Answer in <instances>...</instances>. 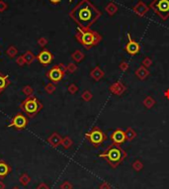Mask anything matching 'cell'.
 I'll return each mask as SVG.
<instances>
[{
    "instance_id": "cell-1",
    "label": "cell",
    "mask_w": 169,
    "mask_h": 189,
    "mask_svg": "<svg viewBox=\"0 0 169 189\" xmlns=\"http://www.w3.org/2000/svg\"><path fill=\"white\" fill-rule=\"evenodd\" d=\"M69 17L80 29L88 30L101 17V12L89 0H81L70 10Z\"/></svg>"
},
{
    "instance_id": "cell-2",
    "label": "cell",
    "mask_w": 169,
    "mask_h": 189,
    "mask_svg": "<svg viewBox=\"0 0 169 189\" xmlns=\"http://www.w3.org/2000/svg\"><path fill=\"white\" fill-rule=\"evenodd\" d=\"M75 38L82 46L86 49H90L91 47L97 46L102 41V36L98 32L93 30H82L80 28H77Z\"/></svg>"
},
{
    "instance_id": "cell-3",
    "label": "cell",
    "mask_w": 169,
    "mask_h": 189,
    "mask_svg": "<svg viewBox=\"0 0 169 189\" xmlns=\"http://www.w3.org/2000/svg\"><path fill=\"white\" fill-rule=\"evenodd\" d=\"M149 9L152 10L162 21L169 18V0H152L149 4Z\"/></svg>"
},
{
    "instance_id": "cell-4",
    "label": "cell",
    "mask_w": 169,
    "mask_h": 189,
    "mask_svg": "<svg viewBox=\"0 0 169 189\" xmlns=\"http://www.w3.org/2000/svg\"><path fill=\"white\" fill-rule=\"evenodd\" d=\"M22 110L29 116H34L42 108V104L36 97H28L21 105Z\"/></svg>"
},
{
    "instance_id": "cell-5",
    "label": "cell",
    "mask_w": 169,
    "mask_h": 189,
    "mask_svg": "<svg viewBox=\"0 0 169 189\" xmlns=\"http://www.w3.org/2000/svg\"><path fill=\"white\" fill-rule=\"evenodd\" d=\"M125 156L126 153L122 149L118 148V146H111L101 156L106 157L112 164H118L121 160H123Z\"/></svg>"
},
{
    "instance_id": "cell-6",
    "label": "cell",
    "mask_w": 169,
    "mask_h": 189,
    "mask_svg": "<svg viewBox=\"0 0 169 189\" xmlns=\"http://www.w3.org/2000/svg\"><path fill=\"white\" fill-rule=\"evenodd\" d=\"M86 137L90 141V143L93 146H99L105 141V135L98 127H94L92 130L86 135Z\"/></svg>"
},
{
    "instance_id": "cell-7",
    "label": "cell",
    "mask_w": 169,
    "mask_h": 189,
    "mask_svg": "<svg viewBox=\"0 0 169 189\" xmlns=\"http://www.w3.org/2000/svg\"><path fill=\"white\" fill-rule=\"evenodd\" d=\"M64 75L63 69L61 68V65H56L53 68L50 69V71L48 72V77L53 82H58L63 79Z\"/></svg>"
},
{
    "instance_id": "cell-8",
    "label": "cell",
    "mask_w": 169,
    "mask_h": 189,
    "mask_svg": "<svg viewBox=\"0 0 169 189\" xmlns=\"http://www.w3.org/2000/svg\"><path fill=\"white\" fill-rule=\"evenodd\" d=\"M27 123H28V120H27L25 115L19 113L12 119V122L8 125V127L9 128L14 127L16 129H24L27 126Z\"/></svg>"
},
{
    "instance_id": "cell-9",
    "label": "cell",
    "mask_w": 169,
    "mask_h": 189,
    "mask_svg": "<svg viewBox=\"0 0 169 189\" xmlns=\"http://www.w3.org/2000/svg\"><path fill=\"white\" fill-rule=\"evenodd\" d=\"M128 38H129V42L127 43L126 45V51L129 55H134L137 54H139L140 51V44L137 43V42L132 40V38H131V35L128 34Z\"/></svg>"
},
{
    "instance_id": "cell-10",
    "label": "cell",
    "mask_w": 169,
    "mask_h": 189,
    "mask_svg": "<svg viewBox=\"0 0 169 189\" xmlns=\"http://www.w3.org/2000/svg\"><path fill=\"white\" fill-rule=\"evenodd\" d=\"M111 139L115 145H121V143H123L127 140L126 132L121 130V129H117L116 131H114L112 133Z\"/></svg>"
},
{
    "instance_id": "cell-11",
    "label": "cell",
    "mask_w": 169,
    "mask_h": 189,
    "mask_svg": "<svg viewBox=\"0 0 169 189\" xmlns=\"http://www.w3.org/2000/svg\"><path fill=\"white\" fill-rule=\"evenodd\" d=\"M133 10H134V12L136 13L137 16L143 17L148 12V10H149V7H148L143 1H141V0H140V1H139L136 5L134 6Z\"/></svg>"
},
{
    "instance_id": "cell-12",
    "label": "cell",
    "mask_w": 169,
    "mask_h": 189,
    "mask_svg": "<svg viewBox=\"0 0 169 189\" xmlns=\"http://www.w3.org/2000/svg\"><path fill=\"white\" fill-rule=\"evenodd\" d=\"M37 58L43 65H47L51 64V61H53V55H51L48 50H44L40 52Z\"/></svg>"
},
{
    "instance_id": "cell-13",
    "label": "cell",
    "mask_w": 169,
    "mask_h": 189,
    "mask_svg": "<svg viewBox=\"0 0 169 189\" xmlns=\"http://www.w3.org/2000/svg\"><path fill=\"white\" fill-rule=\"evenodd\" d=\"M125 90H126V86L121 81H117L110 86V91L113 94H116V95H122L125 92Z\"/></svg>"
},
{
    "instance_id": "cell-14",
    "label": "cell",
    "mask_w": 169,
    "mask_h": 189,
    "mask_svg": "<svg viewBox=\"0 0 169 189\" xmlns=\"http://www.w3.org/2000/svg\"><path fill=\"white\" fill-rule=\"evenodd\" d=\"M136 75L139 79L144 80L148 75H149V71H148V69L146 68H144L143 65H141L140 68H139L136 71Z\"/></svg>"
},
{
    "instance_id": "cell-15",
    "label": "cell",
    "mask_w": 169,
    "mask_h": 189,
    "mask_svg": "<svg viewBox=\"0 0 169 189\" xmlns=\"http://www.w3.org/2000/svg\"><path fill=\"white\" fill-rule=\"evenodd\" d=\"M90 76L91 77L94 79V80H100L101 79L103 76H104V71H102L101 68H95L94 69H93V71H91V73H90Z\"/></svg>"
},
{
    "instance_id": "cell-16",
    "label": "cell",
    "mask_w": 169,
    "mask_h": 189,
    "mask_svg": "<svg viewBox=\"0 0 169 189\" xmlns=\"http://www.w3.org/2000/svg\"><path fill=\"white\" fill-rule=\"evenodd\" d=\"M105 10L110 16H114L117 13V11H118V5L114 2H110L105 7Z\"/></svg>"
},
{
    "instance_id": "cell-17",
    "label": "cell",
    "mask_w": 169,
    "mask_h": 189,
    "mask_svg": "<svg viewBox=\"0 0 169 189\" xmlns=\"http://www.w3.org/2000/svg\"><path fill=\"white\" fill-rule=\"evenodd\" d=\"M8 76L7 75H2L0 73V91L5 89L8 85Z\"/></svg>"
},
{
    "instance_id": "cell-18",
    "label": "cell",
    "mask_w": 169,
    "mask_h": 189,
    "mask_svg": "<svg viewBox=\"0 0 169 189\" xmlns=\"http://www.w3.org/2000/svg\"><path fill=\"white\" fill-rule=\"evenodd\" d=\"M154 103H155L154 99H152V98H151L150 96L146 97V99L143 100V104H144V106H146V108H151V107H153V106H154Z\"/></svg>"
},
{
    "instance_id": "cell-19",
    "label": "cell",
    "mask_w": 169,
    "mask_h": 189,
    "mask_svg": "<svg viewBox=\"0 0 169 189\" xmlns=\"http://www.w3.org/2000/svg\"><path fill=\"white\" fill-rule=\"evenodd\" d=\"M126 135H127V140H129V141H131V140H133L134 137H136V132H134L132 128H129L127 129L126 131Z\"/></svg>"
},
{
    "instance_id": "cell-20",
    "label": "cell",
    "mask_w": 169,
    "mask_h": 189,
    "mask_svg": "<svg viewBox=\"0 0 169 189\" xmlns=\"http://www.w3.org/2000/svg\"><path fill=\"white\" fill-rule=\"evenodd\" d=\"M8 171V167L3 163H0V175H5Z\"/></svg>"
},
{
    "instance_id": "cell-21",
    "label": "cell",
    "mask_w": 169,
    "mask_h": 189,
    "mask_svg": "<svg viewBox=\"0 0 169 189\" xmlns=\"http://www.w3.org/2000/svg\"><path fill=\"white\" fill-rule=\"evenodd\" d=\"M73 58L76 59L77 61H81V59L83 58V54H82L81 52H79V51L75 52V54H73Z\"/></svg>"
},
{
    "instance_id": "cell-22",
    "label": "cell",
    "mask_w": 169,
    "mask_h": 189,
    "mask_svg": "<svg viewBox=\"0 0 169 189\" xmlns=\"http://www.w3.org/2000/svg\"><path fill=\"white\" fill-rule=\"evenodd\" d=\"M151 64H152V61H151V59L149 58H146L143 61V65L144 66V68H149V66L151 65Z\"/></svg>"
},
{
    "instance_id": "cell-23",
    "label": "cell",
    "mask_w": 169,
    "mask_h": 189,
    "mask_svg": "<svg viewBox=\"0 0 169 189\" xmlns=\"http://www.w3.org/2000/svg\"><path fill=\"white\" fill-rule=\"evenodd\" d=\"M128 68H129V65H128L126 61H122V62H121V65H120V69H121L122 71H126L127 69H128Z\"/></svg>"
},
{
    "instance_id": "cell-24",
    "label": "cell",
    "mask_w": 169,
    "mask_h": 189,
    "mask_svg": "<svg viewBox=\"0 0 169 189\" xmlns=\"http://www.w3.org/2000/svg\"><path fill=\"white\" fill-rule=\"evenodd\" d=\"M82 97H83L86 101H88V100H90L91 98H92V94L89 92V91H86V92H84L83 95H82Z\"/></svg>"
},
{
    "instance_id": "cell-25",
    "label": "cell",
    "mask_w": 169,
    "mask_h": 189,
    "mask_svg": "<svg viewBox=\"0 0 169 189\" xmlns=\"http://www.w3.org/2000/svg\"><path fill=\"white\" fill-rule=\"evenodd\" d=\"M7 8V5L5 4V2L3 1H0V12L4 11V10Z\"/></svg>"
},
{
    "instance_id": "cell-26",
    "label": "cell",
    "mask_w": 169,
    "mask_h": 189,
    "mask_svg": "<svg viewBox=\"0 0 169 189\" xmlns=\"http://www.w3.org/2000/svg\"><path fill=\"white\" fill-rule=\"evenodd\" d=\"M50 2L53 4H58L60 2H61V0H50Z\"/></svg>"
},
{
    "instance_id": "cell-27",
    "label": "cell",
    "mask_w": 169,
    "mask_h": 189,
    "mask_svg": "<svg viewBox=\"0 0 169 189\" xmlns=\"http://www.w3.org/2000/svg\"><path fill=\"white\" fill-rule=\"evenodd\" d=\"M165 97H166L167 99H169V89H167L166 91H165Z\"/></svg>"
},
{
    "instance_id": "cell-28",
    "label": "cell",
    "mask_w": 169,
    "mask_h": 189,
    "mask_svg": "<svg viewBox=\"0 0 169 189\" xmlns=\"http://www.w3.org/2000/svg\"><path fill=\"white\" fill-rule=\"evenodd\" d=\"M71 1H72V0H69V2H71Z\"/></svg>"
}]
</instances>
